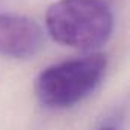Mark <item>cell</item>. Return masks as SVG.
Returning a JSON list of instances; mask_svg holds the SVG:
<instances>
[{"label": "cell", "instance_id": "6da1fadb", "mask_svg": "<svg viewBox=\"0 0 130 130\" xmlns=\"http://www.w3.org/2000/svg\"><path fill=\"white\" fill-rule=\"evenodd\" d=\"M46 29L63 46L90 51L113 32V14L104 0H57L46 11Z\"/></svg>", "mask_w": 130, "mask_h": 130}, {"label": "cell", "instance_id": "7a4b0ae2", "mask_svg": "<svg viewBox=\"0 0 130 130\" xmlns=\"http://www.w3.org/2000/svg\"><path fill=\"white\" fill-rule=\"evenodd\" d=\"M107 69L103 54L72 58L46 68L35 81L38 101L49 109H69L87 98Z\"/></svg>", "mask_w": 130, "mask_h": 130}, {"label": "cell", "instance_id": "3957f363", "mask_svg": "<svg viewBox=\"0 0 130 130\" xmlns=\"http://www.w3.org/2000/svg\"><path fill=\"white\" fill-rule=\"evenodd\" d=\"M44 47V32L31 17L0 14V55L31 58Z\"/></svg>", "mask_w": 130, "mask_h": 130}, {"label": "cell", "instance_id": "277c9868", "mask_svg": "<svg viewBox=\"0 0 130 130\" xmlns=\"http://www.w3.org/2000/svg\"><path fill=\"white\" fill-rule=\"evenodd\" d=\"M101 130H113V128H110V127H104V128H101Z\"/></svg>", "mask_w": 130, "mask_h": 130}]
</instances>
